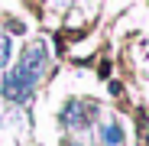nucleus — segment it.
<instances>
[{
	"instance_id": "obj_2",
	"label": "nucleus",
	"mask_w": 149,
	"mask_h": 146,
	"mask_svg": "<svg viewBox=\"0 0 149 146\" xmlns=\"http://www.w3.org/2000/svg\"><path fill=\"white\" fill-rule=\"evenodd\" d=\"M10 62V36H0V65Z\"/></svg>"
},
{
	"instance_id": "obj_3",
	"label": "nucleus",
	"mask_w": 149,
	"mask_h": 146,
	"mask_svg": "<svg viewBox=\"0 0 149 146\" xmlns=\"http://www.w3.org/2000/svg\"><path fill=\"white\" fill-rule=\"evenodd\" d=\"M62 146H81V143H74V140H65V143H62Z\"/></svg>"
},
{
	"instance_id": "obj_1",
	"label": "nucleus",
	"mask_w": 149,
	"mask_h": 146,
	"mask_svg": "<svg viewBox=\"0 0 149 146\" xmlns=\"http://www.w3.org/2000/svg\"><path fill=\"white\" fill-rule=\"evenodd\" d=\"M101 136H104L107 146H120V143H123V130H120L117 124H107V127L101 130Z\"/></svg>"
}]
</instances>
